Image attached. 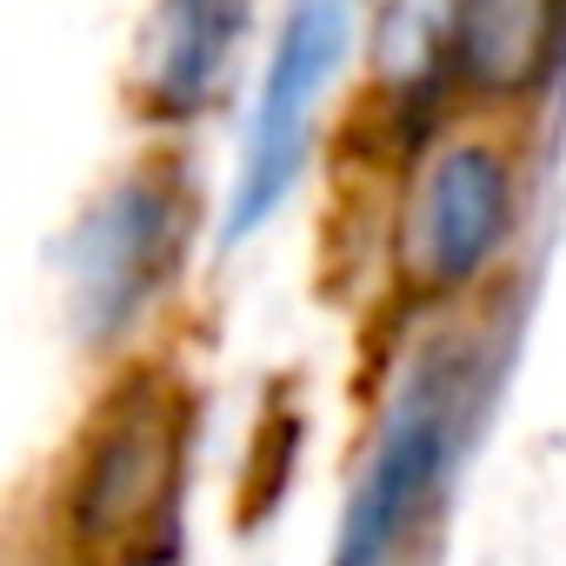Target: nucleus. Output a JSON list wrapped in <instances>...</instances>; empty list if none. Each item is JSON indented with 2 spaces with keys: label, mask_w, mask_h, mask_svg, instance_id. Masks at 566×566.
<instances>
[{
  "label": "nucleus",
  "mask_w": 566,
  "mask_h": 566,
  "mask_svg": "<svg viewBox=\"0 0 566 566\" xmlns=\"http://www.w3.org/2000/svg\"><path fill=\"white\" fill-rule=\"evenodd\" d=\"M546 21H553V0H460L453 48L480 87L506 94V87L533 81V67L546 54Z\"/></svg>",
  "instance_id": "nucleus-7"
},
{
  "label": "nucleus",
  "mask_w": 566,
  "mask_h": 566,
  "mask_svg": "<svg viewBox=\"0 0 566 566\" xmlns=\"http://www.w3.org/2000/svg\"><path fill=\"white\" fill-rule=\"evenodd\" d=\"M513 240V167L493 140H453L413 180L400 260L427 294H460Z\"/></svg>",
  "instance_id": "nucleus-5"
},
{
  "label": "nucleus",
  "mask_w": 566,
  "mask_h": 566,
  "mask_svg": "<svg viewBox=\"0 0 566 566\" xmlns=\"http://www.w3.org/2000/svg\"><path fill=\"white\" fill-rule=\"evenodd\" d=\"M453 433H460V360L427 354L380 420L374 460H367V473L347 500L340 539H334V566H394V553L420 526V513L453 460Z\"/></svg>",
  "instance_id": "nucleus-2"
},
{
  "label": "nucleus",
  "mask_w": 566,
  "mask_h": 566,
  "mask_svg": "<svg viewBox=\"0 0 566 566\" xmlns=\"http://www.w3.org/2000/svg\"><path fill=\"white\" fill-rule=\"evenodd\" d=\"M247 34V0H154L147 48H140V94L154 114H200Z\"/></svg>",
  "instance_id": "nucleus-6"
},
{
  "label": "nucleus",
  "mask_w": 566,
  "mask_h": 566,
  "mask_svg": "<svg viewBox=\"0 0 566 566\" xmlns=\"http://www.w3.org/2000/svg\"><path fill=\"white\" fill-rule=\"evenodd\" d=\"M187 247V193L174 174L114 180L67 247V307L87 347H114L140 327Z\"/></svg>",
  "instance_id": "nucleus-1"
},
{
  "label": "nucleus",
  "mask_w": 566,
  "mask_h": 566,
  "mask_svg": "<svg viewBox=\"0 0 566 566\" xmlns=\"http://www.w3.org/2000/svg\"><path fill=\"white\" fill-rule=\"evenodd\" d=\"M354 14L360 0H294L280 41L266 54V81H260V107L247 120V147H240V180H233V220L227 233H253L280 200H287L301 160H307V134H314V107L334 87L347 48H354Z\"/></svg>",
  "instance_id": "nucleus-3"
},
{
  "label": "nucleus",
  "mask_w": 566,
  "mask_h": 566,
  "mask_svg": "<svg viewBox=\"0 0 566 566\" xmlns=\"http://www.w3.org/2000/svg\"><path fill=\"white\" fill-rule=\"evenodd\" d=\"M180 473V407L160 380H134L107 400L67 486V533L87 553H127L167 506Z\"/></svg>",
  "instance_id": "nucleus-4"
}]
</instances>
